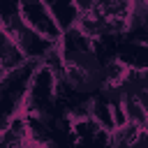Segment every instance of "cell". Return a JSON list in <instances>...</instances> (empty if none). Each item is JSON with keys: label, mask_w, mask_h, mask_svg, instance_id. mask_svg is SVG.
I'll list each match as a JSON object with an SVG mask.
<instances>
[{"label": "cell", "mask_w": 148, "mask_h": 148, "mask_svg": "<svg viewBox=\"0 0 148 148\" xmlns=\"http://www.w3.org/2000/svg\"><path fill=\"white\" fill-rule=\"evenodd\" d=\"M25 143H32V134H30V125L25 120L23 113H16L7 130L2 132L0 136V146H25Z\"/></svg>", "instance_id": "6da1fadb"}, {"label": "cell", "mask_w": 148, "mask_h": 148, "mask_svg": "<svg viewBox=\"0 0 148 148\" xmlns=\"http://www.w3.org/2000/svg\"><path fill=\"white\" fill-rule=\"evenodd\" d=\"M127 35L143 39L148 32V0H132L127 12Z\"/></svg>", "instance_id": "7a4b0ae2"}, {"label": "cell", "mask_w": 148, "mask_h": 148, "mask_svg": "<svg viewBox=\"0 0 148 148\" xmlns=\"http://www.w3.org/2000/svg\"><path fill=\"white\" fill-rule=\"evenodd\" d=\"M46 7L49 12L53 14L56 23L60 25V30H67L76 23V16L81 12L79 2L76 0H46Z\"/></svg>", "instance_id": "3957f363"}, {"label": "cell", "mask_w": 148, "mask_h": 148, "mask_svg": "<svg viewBox=\"0 0 148 148\" xmlns=\"http://www.w3.org/2000/svg\"><path fill=\"white\" fill-rule=\"evenodd\" d=\"M104 16L109 18H127L130 12V2L132 0H90Z\"/></svg>", "instance_id": "277c9868"}, {"label": "cell", "mask_w": 148, "mask_h": 148, "mask_svg": "<svg viewBox=\"0 0 148 148\" xmlns=\"http://www.w3.org/2000/svg\"><path fill=\"white\" fill-rule=\"evenodd\" d=\"M143 39H146V42H148V32H146V37H143Z\"/></svg>", "instance_id": "5b68a950"}]
</instances>
